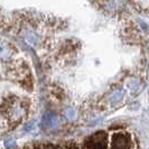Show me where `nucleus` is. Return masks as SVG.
I'll return each instance as SVG.
<instances>
[{"label": "nucleus", "instance_id": "nucleus-1", "mask_svg": "<svg viewBox=\"0 0 149 149\" xmlns=\"http://www.w3.org/2000/svg\"><path fill=\"white\" fill-rule=\"evenodd\" d=\"M20 149H136V143L134 136L127 131L119 130L110 134L108 131L101 130L80 142H44L25 146Z\"/></svg>", "mask_w": 149, "mask_h": 149}]
</instances>
